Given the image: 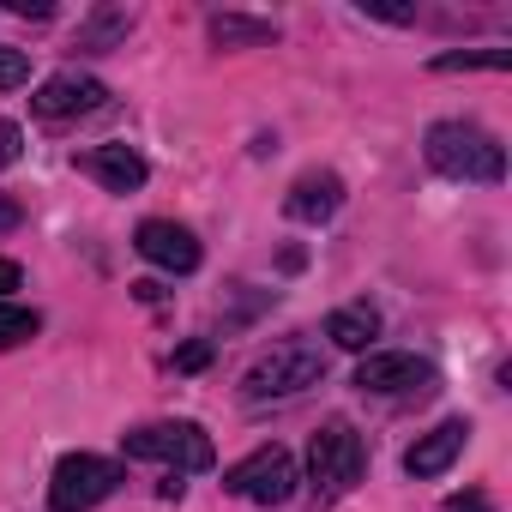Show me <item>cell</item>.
Segmentation results:
<instances>
[{
    "mask_svg": "<svg viewBox=\"0 0 512 512\" xmlns=\"http://www.w3.org/2000/svg\"><path fill=\"white\" fill-rule=\"evenodd\" d=\"M422 157L446 181H482V187L506 181V145L494 133L470 127V121H434L428 139H422Z\"/></svg>",
    "mask_w": 512,
    "mask_h": 512,
    "instance_id": "1",
    "label": "cell"
},
{
    "mask_svg": "<svg viewBox=\"0 0 512 512\" xmlns=\"http://www.w3.org/2000/svg\"><path fill=\"white\" fill-rule=\"evenodd\" d=\"M362 470H368L362 434H356L344 416H332V422L314 434V446H308V494H314V506L344 500V494L362 482Z\"/></svg>",
    "mask_w": 512,
    "mask_h": 512,
    "instance_id": "2",
    "label": "cell"
},
{
    "mask_svg": "<svg viewBox=\"0 0 512 512\" xmlns=\"http://www.w3.org/2000/svg\"><path fill=\"white\" fill-rule=\"evenodd\" d=\"M320 380H326V356H320L314 344H284V350L260 356V362L241 374V398H247V404L296 398V392H308V386H320Z\"/></svg>",
    "mask_w": 512,
    "mask_h": 512,
    "instance_id": "3",
    "label": "cell"
},
{
    "mask_svg": "<svg viewBox=\"0 0 512 512\" xmlns=\"http://www.w3.org/2000/svg\"><path fill=\"white\" fill-rule=\"evenodd\" d=\"M127 458H151V464H175L181 470H211L217 464V446L199 422H145L127 434Z\"/></svg>",
    "mask_w": 512,
    "mask_h": 512,
    "instance_id": "4",
    "label": "cell"
},
{
    "mask_svg": "<svg viewBox=\"0 0 512 512\" xmlns=\"http://www.w3.org/2000/svg\"><path fill=\"white\" fill-rule=\"evenodd\" d=\"M121 488V470L97 452H67L49 476V512H91Z\"/></svg>",
    "mask_w": 512,
    "mask_h": 512,
    "instance_id": "5",
    "label": "cell"
},
{
    "mask_svg": "<svg viewBox=\"0 0 512 512\" xmlns=\"http://www.w3.org/2000/svg\"><path fill=\"white\" fill-rule=\"evenodd\" d=\"M296 482L302 476H296V458L284 446H260L253 458H241V464L223 470V488L241 494V500H253V506H284L296 494Z\"/></svg>",
    "mask_w": 512,
    "mask_h": 512,
    "instance_id": "6",
    "label": "cell"
},
{
    "mask_svg": "<svg viewBox=\"0 0 512 512\" xmlns=\"http://www.w3.org/2000/svg\"><path fill=\"white\" fill-rule=\"evenodd\" d=\"M356 386L374 398H404V392H434L440 374H434V362H422L410 350H368L356 368Z\"/></svg>",
    "mask_w": 512,
    "mask_h": 512,
    "instance_id": "7",
    "label": "cell"
},
{
    "mask_svg": "<svg viewBox=\"0 0 512 512\" xmlns=\"http://www.w3.org/2000/svg\"><path fill=\"white\" fill-rule=\"evenodd\" d=\"M133 247L145 253V260H151L157 272H175V278H187V272H199V235H193L187 223H169V217H151V223H139V235H133Z\"/></svg>",
    "mask_w": 512,
    "mask_h": 512,
    "instance_id": "8",
    "label": "cell"
},
{
    "mask_svg": "<svg viewBox=\"0 0 512 512\" xmlns=\"http://www.w3.org/2000/svg\"><path fill=\"white\" fill-rule=\"evenodd\" d=\"M103 103H109V85L91 79V73H55V79H43V91L31 97V109H37L43 121L91 115V109H103Z\"/></svg>",
    "mask_w": 512,
    "mask_h": 512,
    "instance_id": "9",
    "label": "cell"
},
{
    "mask_svg": "<svg viewBox=\"0 0 512 512\" xmlns=\"http://www.w3.org/2000/svg\"><path fill=\"white\" fill-rule=\"evenodd\" d=\"M464 440H470V422H440L434 434H422V440L404 452V476L428 482V476L452 470V464H458V452H464Z\"/></svg>",
    "mask_w": 512,
    "mask_h": 512,
    "instance_id": "10",
    "label": "cell"
},
{
    "mask_svg": "<svg viewBox=\"0 0 512 512\" xmlns=\"http://www.w3.org/2000/svg\"><path fill=\"white\" fill-rule=\"evenodd\" d=\"M338 205H344V181H338L332 169H314V175H302V181L284 193V211H290L296 223H332Z\"/></svg>",
    "mask_w": 512,
    "mask_h": 512,
    "instance_id": "11",
    "label": "cell"
},
{
    "mask_svg": "<svg viewBox=\"0 0 512 512\" xmlns=\"http://www.w3.org/2000/svg\"><path fill=\"white\" fill-rule=\"evenodd\" d=\"M85 169H91L109 193H139V187H145V175H151V169H145V157H139L133 145H97V151L85 157Z\"/></svg>",
    "mask_w": 512,
    "mask_h": 512,
    "instance_id": "12",
    "label": "cell"
},
{
    "mask_svg": "<svg viewBox=\"0 0 512 512\" xmlns=\"http://www.w3.org/2000/svg\"><path fill=\"white\" fill-rule=\"evenodd\" d=\"M205 37H211L217 49H272V43H278V25L241 19V13H211V19H205Z\"/></svg>",
    "mask_w": 512,
    "mask_h": 512,
    "instance_id": "13",
    "label": "cell"
},
{
    "mask_svg": "<svg viewBox=\"0 0 512 512\" xmlns=\"http://www.w3.org/2000/svg\"><path fill=\"white\" fill-rule=\"evenodd\" d=\"M326 338H332L338 350H350V356H368V350H374V338H380V314H374L368 302L338 308V314L326 320Z\"/></svg>",
    "mask_w": 512,
    "mask_h": 512,
    "instance_id": "14",
    "label": "cell"
},
{
    "mask_svg": "<svg viewBox=\"0 0 512 512\" xmlns=\"http://www.w3.org/2000/svg\"><path fill=\"white\" fill-rule=\"evenodd\" d=\"M476 67L506 73L512 55H506V49H452V55H434V73H476Z\"/></svg>",
    "mask_w": 512,
    "mask_h": 512,
    "instance_id": "15",
    "label": "cell"
},
{
    "mask_svg": "<svg viewBox=\"0 0 512 512\" xmlns=\"http://www.w3.org/2000/svg\"><path fill=\"white\" fill-rule=\"evenodd\" d=\"M37 314L31 308H19V302H0V350H19V344H31L37 338Z\"/></svg>",
    "mask_w": 512,
    "mask_h": 512,
    "instance_id": "16",
    "label": "cell"
},
{
    "mask_svg": "<svg viewBox=\"0 0 512 512\" xmlns=\"http://www.w3.org/2000/svg\"><path fill=\"white\" fill-rule=\"evenodd\" d=\"M133 31V13H97L91 25H79V49H109Z\"/></svg>",
    "mask_w": 512,
    "mask_h": 512,
    "instance_id": "17",
    "label": "cell"
},
{
    "mask_svg": "<svg viewBox=\"0 0 512 512\" xmlns=\"http://www.w3.org/2000/svg\"><path fill=\"white\" fill-rule=\"evenodd\" d=\"M31 79V55L13 49V43H0V91H19Z\"/></svg>",
    "mask_w": 512,
    "mask_h": 512,
    "instance_id": "18",
    "label": "cell"
},
{
    "mask_svg": "<svg viewBox=\"0 0 512 512\" xmlns=\"http://www.w3.org/2000/svg\"><path fill=\"white\" fill-rule=\"evenodd\" d=\"M19 151H25V127L19 121H0V169H13Z\"/></svg>",
    "mask_w": 512,
    "mask_h": 512,
    "instance_id": "19",
    "label": "cell"
},
{
    "mask_svg": "<svg viewBox=\"0 0 512 512\" xmlns=\"http://www.w3.org/2000/svg\"><path fill=\"white\" fill-rule=\"evenodd\" d=\"M205 362H211V344H205V338H193V344L175 350V374H199Z\"/></svg>",
    "mask_w": 512,
    "mask_h": 512,
    "instance_id": "20",
    "label": "cell"
},
{
    "mask_svg": "<svg viewBox=\"0 0 512 512\" xmlns=\"http://www.w3.org/2000/svg\"><path fill=\"white\" fill-rule=\"evenodd\" d=\"M362 13L368 19H386V25H410L416 19V7H386V0H362Z\"/></svg>",
    "mask_w": 512,
    "mask_h": 512,
    "instance_id": "21",
    "label": "cell"
},
{
    "mask_svg": "<svg viewBox=\"0 0 512 512\" xmlns=\"http://www.w3.org/2000/svg\"><path fill=\"white\" fill-rule=\"evenodd\" d=\"M446 512H494V506H488V494H476V488H470V494H452V500H446Z\"/></svg>",
    "mask_w": 512,
    "mask_h": 512,
    "instance_id": "22",
    "label": "cell"
},
{
    "mask_svg": "<svg viewBox=\"0 0 512 512\" xmlns=\"http://www.w3.org/2000/svg\"><path fill=\"white\" fill-rule=\"evenodd\" d=\"M7 13H19V19H49L55 7H49V0H7Z\"/></svg>",
    "mask_w": 512,
    "mask_h": 512,
    "instance_id": "23",
    "label": "cell"
},
{
    "mask_svg": "<svg viewBox=\"0 0 512 512\" xmlns=\"http://www.w3.org/2000/svg\"><path fill=\"white\" fill-rule=\"evenodd\" d=\"M19 284H25V272H19L13 260H0V302H7V296H13Z\"/></svg>",
    "mask_w": 512,
    "mask_h": 512,
    "instance_id": "24",
    "label": "cell"
}]
</instances>
